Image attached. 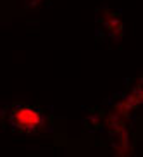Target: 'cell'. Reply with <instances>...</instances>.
Here are the masks:
<instances>
[{"label":"cell","instance_id":"obj_1","mask_svg":"<svg viewBox=\"0 0 143 157\" xmlns=\"http://www.w3.org/2000/svg\"><path fill=\"white\" fill-rule=\"evenodd\" d=\"M14 123L19 128L24 129H35L42 124V116L40 112L29 107H19L17 111H14Z\"/></svg>","mask_w":143,"mask_h":157}]
</instances>
